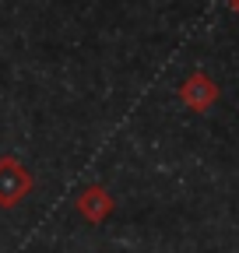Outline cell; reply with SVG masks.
I'll return each mask as SVG.
<instances>
[{"label":"cell","instance_id":"6da1fadb","mask_svg":"<svg viewBox=\"0 0 239 253\" xmlns=\"http://www.w3.org/2000/svg\"><path fill=\"white\" fill-rule=\"evenodd\" d=\"M25 186H28V179H25V172L14 162H0V201L14 204L25 194Z\"/></svg>","mask_w":239,"mask_h":253}]
</instances>
